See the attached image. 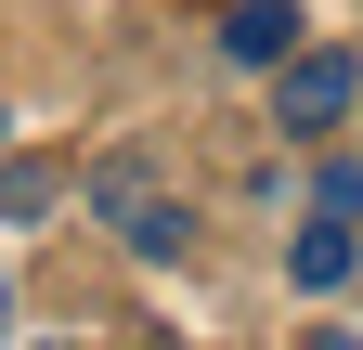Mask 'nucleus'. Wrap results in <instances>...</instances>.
I'll return each mask as SVG.
<instances>
[{"label": "nucleus", "instance_id": "nucleus-5", "mask_svg": "<svg viewBox=\"0 0 363 350\" xmlns=\"http://www.w3.org/2000/svg\"><path fill=\"white\" fill-rule=\"evenodd\" d=\"M286 273H298V286H350V234H337V221H325V234H298V247H286Z\"/></svg>", "mask_w": 363, "mask_h": 350}, {"label": "nucleus", "instance_id": "nucleus-4", "mask_svg": "<svg viewBox=\"0 0 363 350\" xmlns=\"http://www.w3.org/2000/svg\"><path fill=\"white\" fill-rule=\"evenodd\" d=\"M52 208H65V169L52 156H13V169H0V221H52Z\"/></svg>", "mask_w": 363, "mask_h": 350}, {"label": "nucleus", "instance_id": "nucleus-6", "mask_svg": "<svg viewBox=\"0 0 363 350\" xmlns=\"http://www.w3.org/2000/svg\"><path fill=\"white\" fill-rule=\"evenodd\" d=\"M0 324H13V273H0Z\"/></svg>", "mask_w": 363, "mask_h": 350}, {"label": "nucleus", "instance_id": "nucleus-1", "mask_svg": "<svg viewBox=\"0 0 363 350\" xmlns=\"http://www.w3.org/2000/svg\"><path fill=\"white\" fill-rule=\"evenodd\" d=\"M91 221H117L143 259L182 247V208H169V182H156V156H104V169H91Z\"/></svg>", "mask_w": 363, "mask_h": 350}, {"label": "nucleus", "instance_id": "nucleus-8", "mask_svg": "<svg viewBox=\"0 0 363 350\" xmlns=\"http://www.w3.org/2000/svg\"><path fill=\"white\" fill-rule=\"evenodd\" d=\"M39 350H65V337H39Z\"/></svg>", "mask_w": 363, "mask_h": 350}, {"label": "nucleus", "instance_id": "nucleus-3", "mask_svg": "<svg viewBox=\"0 0 363 350\" xmlns=\"http://www.w3.org/2000/svg\"><path fill=\"white\" fill-rule=\"evenodd\" d=\"M220 52L234 65H286L298 52V0H234V13H220Z\"/></svg>", "mask_w": 363, "mask_h": 350}, {"label": "nucleus", "instance_id": "nucleus-7", "mask_svg": "<svg viewBox=\"0 0 363 350\" xmlns=\"http://www.w3.org/2000/svg\"><path fill=\"white\" fill-rule=\"evenodd\" d=\"M311 350H363V337H311Z\"/></svg>", "mask_w": 363, "mask_h": 350}, {"label": "nucleus", "instance_id": "nucleus-2", "mask_svg": "<svg viewBox=\"0 0 363 350\" xmlns=\"http://www.w3.org/2000/svg\"><path fill=\"white\" fill-rule=\"evenodd\" d=\"M272 104H286V130H337L363 104V65L350 52H286V91H272Z\"/></svg>", "mask_w": 363, "mask_h": 350}]
</instances>
